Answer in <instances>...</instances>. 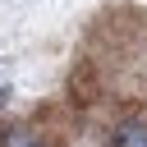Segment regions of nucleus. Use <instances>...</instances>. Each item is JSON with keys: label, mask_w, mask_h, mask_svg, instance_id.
Instances as JSON below:
<instances>
[{"label": "nucleus", "mask_w": 147, "mask_h": 147, "mask_svg": "<svg viewBox=\"0 0 147 147\" xmlns=\"http://www.w3.org/2000/svg\"><path fill=\"white\" fill-rule=\"evenodd\" d=\"M106 147H147V119H119L110 129Z\"/></svg>", "instance_id": "f257e3e1"}, {"label": "nucleus", "mask_w": 147, "mask_h": 147, "mask_svg": "<svg viewBox=\"0 0 147 147\" xmlns=\"http://www.w3.org/2000/svg\"><path fill=\"white\" fill-rule=\"evenodd\" d=\"M0 147H46V138L37 129H28V124H14V129L0 133Z\"/></svg>", "instance_id": "f03ea898"}, {"label": "nucleus", "mask_w": 147, "mask_h": 147, "mask_svg": "<svg viewBox=\"0 0 147 147\" xmlns=\"http://www.w3.org/2000/svg\"><path fill=\"white\" fill-rule=\"evenodd\" d=\"M5 101H9V87H0V110H5Z\"/></svg>", "instance_id": "7ed1b4c3"}]
</instances>
